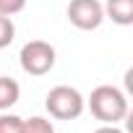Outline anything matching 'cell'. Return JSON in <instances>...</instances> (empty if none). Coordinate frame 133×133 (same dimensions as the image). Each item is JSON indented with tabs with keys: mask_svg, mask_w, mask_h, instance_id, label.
Listing matches in <instances>:
<instances>
[{
	"mask_svg": "<svg viewBox=\"0 0 133 133\" xmlns=\"http://www.w3.org/2000/svg\"><path fill=\"white\" fill-rule=\"evenodd\" d=\"M86 107L102 125H117L120 120L128 117V97L117 86H110V84L97 86L89 94Z\"/></svg>",
	"mask_w": 133,
	"mask_h": 133,
	"instance_id": "1",
	"label": "cell"
},
{
	"mask_svg": "<svg viewBox=\"0 0 133 133\" xmlns=\"http://www.w3.org/2000/svg\"><path fill=\"white\" fill-rule=\"evenodd\" d=\"M104 18H110L117 26H130L133 24V0H104Z\"/></svg>",
	"mask_w": 133,
	"mask_h": 133,
	"instance_id": "5",
	"label": "cell"
},
{
	"mask_svg": "<svg viewBox=\"0 0 133 133\" xmlns=\"http://www.w3.org/2000/svg\"><path fill=\"white\" fill-rule=\"evenodd\" d=\"M21 97V86L11 76H0V112H8Z\"/></svg>",
	"mask_w": 133,
	"mask_h": 133,
	"instance_id": "6",
	"label": "cell"
},
{
	"mask_svg": "<svg viewBox=\"0 0 133 133\" xmlns=\"http://www.w3.org/2000/svg\"><path fill=\"white\" fill-rule=\"evenodd\" d=\"M13 39H16V24H13V18L0 13V50H5Z\"/></svg>",
	"mask_w": 133,
	"mask_h": 133,
	"instance_id": "8",
	"label": "cell"
},
{
	"mask_svg": "<svg viewBox=\"0 0 133 133\" xmlns=\"http://www.w3.org/2000/svg\"><path fill=\"white\" fill-rule=\"evenodd\" d=\"M18 63H21V71L29 76H47L55 63H57V52L50 42L44 39H31L21 47L18 52Z\"/></svg>",
	"mask_w": 133,
	"mask_h": 133,
	"instance_id": "3",
	"label": "cell"
},
{
	"mask_svg": "<svg viewBox=\"0 0 133 133\" xmlns=\"http://www.w3.org/2000/svg\"><path fill=\"white\" fill-rule=\"evenodd\" d=\"M65 16H68V21L76 29L94 31L104 21V8H102L99 0H71L68 8H65Z\"/></svg>",
	"mask_w": 133,
	"mask_h": 133,
	"instance_id": "4",
	"label": "cell"
},
{
	"mask_svg": "<svg viewBox=\"0 0 133 133\" xmlns=\"http://www.w3.org/2000/svg\"><path fill=\"white\" fill-rule=\"evenodd\" d=\"M26 8V0H0V13L3 16H16Z\"/></svg>",
	"mask_w": 133,
	"mask_h": 133,
	"instance_id": "10",
	"label": "cell"
},
{
	"mask_svg": "<svg viewBox=\"0 0 133 133\" xmlns=\"http://www.w3.org/2000/svg\"><path fill=\"white\" fill-rule=\"evenodd\" d=\"M94 133H123V130H120L117 125H99Z\"/></svg>",
	"mask_w": 133,
	"mask_h": 133,
	"instance_id": "11",
	"label": "cell"
},
{
	"mask_svg": "<svg viewBox=\"0 0 133 133\" xmlns=\"http://www.w3.org/2000/svg\"><path fill=\"white\" fill-rule=\"evenodd\" d=\"M21 128H24V117L11 115V112L0 115V133H21Z\"/></svg>",
	"mask_w": 133,
	"mask_h": 133,
	"instance_id": "9",
	"label": "cell"
},
{
	"mask_svg": "<svg viewBox=\"0 0 133 133\" xmlns=\"http://www.w3.org/2000/svg\"><path fill=\"white\" fill-rule=\"evenodd\" d=\"M21 133H55V125H52L47 117H42V115H34V117L24 120V128H21Z\"/></svg>",
	"mask_w": 133,
	"mask_h": 133,
	"instance_id": "7",
	"label": "cell"
},
{
	"mask_svg": "<svg viewBox=\"0 0 133 133\" xmlns=\"http://www.w3.org/2000/svg\"><path fill=\"white\" fill-rule=\"evenodd\" d=\"M44 107H47L50 117H55V120H76V117L84 115L86 99H84V94H81L76 86L60 84V86H52V89L47 91Z\"/></svg>",
	"mask_w": 133,
	"mask_h": 133,
	"instance_id": "2",
	"label": "cell"
}]
</instances>
